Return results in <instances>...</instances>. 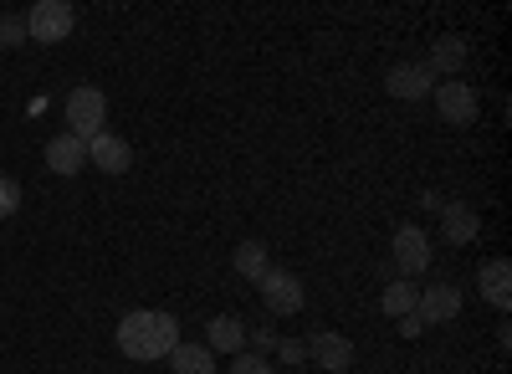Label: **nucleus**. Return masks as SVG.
Masks as SVG:
<instances>
[{"instance_id":"19","label":"nucleus","mask_w":512,"mask_h":374,"mask_svg":"<svg viewBox=\"0 0 512 374\" xmlns=\"http://www.w3.org/2000/svg\"><path fill=\"white\" fill-rule=\"evenodd\" d=\"M231 374H277V364L267 354H236L231 359Z\"/></svg>"},{"instance_id":"1","label":"nucleus","mask_w":512,"mask_h":374,"mask_svg":"<svg viewBox=\"0 0 512 374\" xmlns=\"http://www.w3.org/2000/svg\"><path fill=\"white\" fill-rule=\"evenodd\" d=\"M180 344V318L164 308H134L118 323V354L128 359H169Z\"/></svg>"},{"instance_id":"4","label":"nucleus","mask_w":512,"mask_h":374,"mask_svg":"<svg viewBox=\"0 0 512 374\" xmlns=\"http://www.w3.org/2000/svg\"><path fill=\"white\" fill-rule=\"evenodd\" d=\"M256 287H262V308H267L272 318H292V313H303V303H308L303 277H297V272H282V267H272Z\"/></svg>"},{"instance_id":"18","label":"nucleus","mask_w":512,"mask_h":374,"mask_svg":"<svg viewBox=\"0 0 512 374\" xmlns=\"http://www.w3.org/2000/svg\"><path fill=\"white\" fill-rule=\"evenodd\" d=\"M415 303H420V287H415L410 277H395L390 287H384V313H390L395 323H400L405 313H415Z\"/></svg>"},{"instance_id":"20","label":"nucleus","mask_w":512,"mask_h":374,"mask_svg":"<svg viewBox=\"0 0 512 374\" xmlns=\"http://www.w3.org/2000/svg\"><path fill=\"white\" fill-rule=\"evenodd\" d=\"M21 211V185L11 175H0V221H11Z\"/></svg>"},{"instance_id":"11","label":"nucleus","mask_w":512,"mask_h":374,"mask_svg":"<svg viewBox=\"0 0 512 374\" xmlns=\"http://www.w3.org/2000/svg\"><path fill=\"white\" fill-rule=\"evenodd\" d=\"M88 164H98L103 175H123L128 164H134V149H128V139H118V134H98V139H88Z\"/></svg>"},{"instance_id":"12","label":"nucleus","mask_w":512,"mask_h":374,"mask_svg":"<svg viewBox=\"0 0 512 374\" xmlns=\"http://www.w3.org/2000/svg\"><path fill=\"white\" fill-rule=\"evenodd\" d=\"M205 349L210 354H246V323L236 318V313H221V318H210V328H205Z\"/></svg>"},{"instance_id":"2","label":"nucleus","mask_w":512,"mask_h":374,"mask_svg":"<svg viewBox=\"0 0 512 374\" xmlns=\"http://www.w3.org/2000/svg\"><path fill=\"white\" fill-rule=\"evenodd\" d=\"M62 113H67V134H77L82 144L98 139V134L108 129V98H103L98 88H72Z\"/></svg>"},{"instance_id":"7","label":"nucleus","mask_w":512,"mask_h":374,"mask_svg":"<svg viewBox=\"0 0 512 374\" xmlns=\"http://www.w3.org/2000/svg\"><path fill=\"white\" fill-rule=\"evenodd\" d=\"M477 293H482L487 308L512 313V262L507 257H492V262L477 267Z\"/></svg>"},{"instance_id":"21","label":"nucleus","mask_w":512,"mask_h":374,"mask_svg":"<svg viewBox=\"0 0 512 374\" xmlns=\"http://www.w3.org/2000/svg\"><path fill=\"white\" fill-rule=\"evenodd\" d=\"M26 41V16H0V47H21Z\"/></svg>"},{"instance_id":"6","label":"nucleus","mask_w":512,"mask_h":374,"mask_svg":"<svg viewBox=\"0 0 512 374\" xmlns=\"http://www.w3.org/2000/svg\"><path fill=\"white\" fill-rule=\"evenodd\" d=\"M384 88H390V98H400V103H420V98L436 93V77H431L425 62H395L390 72H384Z\"/></svg>"},{"instance_id":"10","label":"nucleus","mask_w":512,"mask_h":374,"mask_svg":"<svg viewBox=\"0 0 512 374\" xmlns=\"http://www.w3.org/2000/svg\"><path fill=\"white\" fill-rule=\"evenodd\" d=\"M303 344H308V359H318V369H328V374H344L354 364V344L344 334H333V328H323V334H313Z\"/></svg>"},{"instance_id":"15","label":"nucleus","mask_w":512,"mask_h":374,"mask_svg":"<svg viewBox=\"0 0 512 374\" xmlns=\"http://www.w3.org/2000/svg\"><path fill=\"white\" fill-rule=\"evenodd\" d=\"M231 267H236V277H246V282H262V277L272 272V257H267L262 241H241L236 257H231Z\"/></svg>"},{"instance_id":"3","label":"nucleus","mask_w":512,"mask_h":374,"mask_svg":"<svg viewBox=\"0 0 512 374\" xmlns=\"http://www.w3.org/2000/svg\"><path fill=\"white\" fill-rule=\"evenodd\" d=\"M77 26V11L67 6V0H36L31 16H26V41H41V47H57V41H67Z\"/></svg>"},{"instance_id":"5","label":"nucleus","mask_w":512,"mask_h":374,"mask_svg":"<svg viewBox=\"0 0 512 374\" xmlns=\"http://www.w3.org/2000/svg\"><path fill=\"white\" fill-rule=\"evenodd\" d=\"M390 252H395V272H400V277L425 272V267H431V231L415 226V221H405V226L395 231V241H390Z\"/></svg>"},{"instance_id":"13","label":"nucleus","mask_w":512,"mask_h":374,"mask_svg":"<svg viewBox=\"0 0 512 374\" xmlns=\"http://www.w3.org/2000/svg\"><path fill=\"white\" fill-rule=\"evenodd\" d=\"M477 231H482V216L472 211V205H461V200L441 205V236H446L451 246H466Z\"/></svg>"},{"instance_id":"17","label":"nucleus","mask_w":512,"mask_h":374,"mask_svg":"<svg viewBox=\"0 0 512 374\" xmlns=\"http://www.w3.org/2000/svg\"><path fill=\"white\" fill-rule=\"evenodd\" d=\"M425 67H431V77H436V72H461V67H466V41H461V36H436L431 62H425Z\"/></svg>"},{"instance_id":"14","label":"nucleus","mask_w":512,"mask_h":374,"mask_svg":"<svg viewBox=\"0 0 512 374\" xmlns=\"http://www.w3.org/2000/svg\"><path fill=\"white\" fill-rule=\"evenodd\" d=\"M82 164H88V144H82L77 134H57L47 144V170L52 175H77Z\"/></svg>"},{"instance_id":"8","label":"nucleus","mask_w":512,"mask_h":374,"mask_svg":"<svg viewBox=\"0 0 512 374\" xmlns=\"http://www.w3.org/2000/svg\"><path fill=\"white\" fill-rule=\"evenodd\" d=\"M420 323L431 328V323H451L461 318V287L456 282H431V287H420V303H415Z\"/></svg>"},{"instance_id":"16","label":"nucleus","mask_w":512,"mask_h":374,"mask_svg":"<svg viewBox=\"0 0 512 374\" xmlns=\"http://www.w3.org/2000/svg\"><path fill=\"white\" fill-rule=\"evenodd\" d=\"M169 369L175 374H216V354H210L205 344H175V354H169Z\"/></svg>"},{"instance_id":"9","label":"nucleus","mask_w":512,"mask_h":374,"mask_svg":"<svg viewBox=\"0 0 512 374\" xmlns=\"http://www.w3.org/2000/svg\"><path fill=\"white\" fill-rule=\"evenodd\" d=\"M431 98H436L441 123H456V129H466V123H477V93L466 88V82H441V88H436Z\"/></svg>"},{"instance_id":"22","label":"nucleus","mask_w":512,"mask_h":374,"mask_svg":"<svg viewBox=\"0 0 512 374\" xmlns=\"http://www.w3.org/2000/svg\"><path fill=\"white\" fill-rule=\"evenodd\" d=\"M277 359L282 364H308V344L303 339H277Z\"/></svg>"},{"instance_id":"23","label":"nucleus","mask_w":512,"mask_h":374,"mask_svg":"<svg viewBox=\"0 0 512 374\" xmlns=\"http://www.w3.org/2000/svg\"><path fill=\"white\" fill-rule=\"evenodd\" d=\"M400 334H405V339H420V334H425V323H420V313H405V318H400Z\"/></svg>"},{"instance_id":"24","label":"nucleus","mask_w":512,"mask_h":374,"mask_svg":"<svg viewBox=\"0 0 512 374\" xmlns=\"http://www.w3.org/2000/svg\"><path fill=\"white\" fill-rule=\"evenodd\" d=\"M246 344H256V349H277V334H272V328H256V334H246Z\"/></svg>"}]
</instances>
